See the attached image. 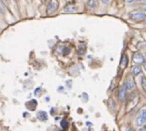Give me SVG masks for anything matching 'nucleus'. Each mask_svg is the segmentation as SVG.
I'll use <instances>...</instances> for the list:
<instances>
[{
  "mask_svg": "<svg viewBox=\"0 0 146 131\" xmlns=\"http://www.w3.org/2000/svg\"><path fill=\"white\" fill-rule=\"evenodd\" d=\"M145 122H146V109H143L139 112V114L136 119V123L137 126H142Z\"/></svg>",
  "mask_w": 146,
  "mask_h": 131,
  "instance_id": "f257e3e1",
  "label": "nucleus"
},
{
  "mask_svg": "<svg viewBox=\"0 0 146 131\" xmlns=\"http://www.w3.org/2000/svg\"><path fill=\"white\" fill-rule=\"evenodd\" d=\"M131 18L135 20V21H142L143 19H145L146 15L143 12H140V11H136V12H132L130 15Z\"/></svg>",
  "mask_w": 146,
  "mask_h": 131,
  "instance_id": "f03ea898",
  "label": "nucleus"
},
{
  "mask_svg": "<svg viewBox=\"0 0 146 131\" xmlns=\"http://www.w3.org/2000/svg\"><path fill=\"white\" fill-rule=\"evenodd\" d=\"M133 62L136 63H138V64H141V63H145V58L144 57L139 53V52H136L133 54Z\"/></svg>",
  "mask_w": 146,
  "mask_h": 131,
  "instance_id": "7ed1b4c3",
  "label": "nucleus"
},
{
  "mask_svg": "<svg viewBox=\"0 0 146 131\" xmlns=\"http://www.w3.org/2000/svg\"><path fill=\"white\" fill-rule=\"evenodd\" d=\"M126 89L125 88V86H123L120 89H119V99L120 101H124L125 97H126Z\"/></svg>",
  "mask_w": 146,
  "mask_h": 131,
  "instance_id": "20e7f679",
  "label": "nucleus"
},
{
  "mask_svg": "<svg viewBox=\"0 0 146 131\" xmlns=\"http://www.w3.org/2000/svg\"><path fill=\"white\" fill-rule=\"evenodd\" d=\"M124 86H125V88L126 90L131 91V90H133L134 88H135V83H134L133 80H128V81L125 83Z\"/></svg>",
  "mask_w": 146,
  "mask_h": 131,
  "instance_id": "39448f33",
  "label": "nucleus"
},
{
  "mask_svg": "<svg viewBox=\"0 0 146 131\" xmlns=\"http://www.w3.org/2000/svg\"><path fill=\"white\" fill-rule=\"evenodd\" d=\"M58 9V3L57 2H52L49 6H48V9H47V12L48 13H53L57 11Z\"/></svg>",
  "mask_w": 146,
  "mask_h": 131,
  "instance_id": "423d86ee",
  "label": "nucleus"
},
{
  "mask_svg": "<svg viewBox=\"0 0 146 131\" xmlns=\"http://www.w3.org/2000/svg\"><path fill=\"white\" fill-rule=\"evenodd\" d=\"M37 118L41 121V122H45L47 120L48 118V116H47V113L46 111H40L38 114H37Z\"/></svg>",
  "mask_w": 146,
  "mask_h": 131,
  "instance_id": "0eeeda50",
  "label": "nucleus"
},
{
  "mask_svg": "<svg viewBox=\"0 0 146 131\" xmlns=\"http://www.w3.org/2000/svg\"><path fill=\"white\" fill-rule=\"evenodd\" d=\"M64 12H70V13H74L78 11V7L75 5H68L66 6L64 10Z\"/></svg>",
  "mask_w": 146,
  "mask_h": 131,
  "instance_id": "6e6552de",
  "label": "nucleus"
},
{
  "mask_svg": "<svg viewBox=\"0 0 146 131\" xmlns=\"http://www.w3.org/2000/svg\"><path fill=\"white\" fill-rule=\"evenodd\" d=\"M97 0H89V2H88V5L90 8L91 9H94L97 6Z\"/></svg>",
  "mask_w": 146,
  "mask_h": 131,
  "instance_id": "1a4fd4ad",
  "label": "nucleus"
},
{
  "mask_svg": "<svg viewBox=\"0 0 146 131\" xmlns=\"http://www.w3.org/2000/svg\"><path fill=\"white\" fill-rule=\"evenodd\" d=\"M141 71V68L139 66H134L131 70V74L134 76H137V74H139Z\"/></svg>",
  "mask_w": 146,
  "mask_h": 131,
  "instance_id": "9d476101",
  "label": "nucleus"
},
{
  "mask_svg": "<svg viewBox=\"0 0 146 131\" xmlns=\"http://www.w3.org/2000/svg\"><path fill=\"white\" fill-rule=\"evenodd\" d=\"M141 85H142V88H143V91L146 93V77L145 76L141 77Z\"/></svg>",
  "mask_w": 146,
  "mask_h": 131,
  "instance_id": "9b49d317",
  "label": "nucleus"
},
{
  "mask_svg": "<svg viewBox=\"0 0 146 131\" xmlns=\"http://www.w3.org/2000/svg\"><path fill=\"white\" fill-rule=\"evenodd\" d=\"M5 4L3 3L2 0H0V13L5 14Z\"/></svg>",
  "mask_w": 146,
  "mask_h": 131,
  "instance_id": "f8f14e48",
  "label": "nucleus"
},
{
  "mask_svg": "<svg viewBox=\"0 0 146 131\" xmlns=\"http://www.w3.org/2000/svg\"><path fill=\"white\" fill-rule=\"evenodd\" d=\"M128 63V60H127V57L126 56H124L123 58H122V61H121V64L123 65V67L125 68L126 66V64Z\"/></svg>",
  "mask_w": 146,
  "mask_h": 131,
  "instance_id": "ddd939ff",
  "label": "nucleus"
},
{
  "mask_svg": "<svg viewBox=\"0 0 146 131\" xmlns=\"http://www.w3.org/2000/svg\"><path fill=\"white\" fill-rule=\"evenodd\" d=\"M61 126L63 127V128H67V127H68V122H67L65 120H63V121L61 122Z\"/></svg>",
  "mask_w": 146,
  "mask_h": 131,
  "instance_id": "4468645a",
  "label": "nucleus"
},
{
  "mask_svg": "<svg viewBox=\"0 0 146 131\" xmlns=\"http://www.w3.org/2000/svg\"><path fill=\"white\" fill-rule=\"evenodd\" d=\"M125 1H126V3H128V4H131V3H134V2L137 1V0H125Z\"/></svg>",
  "mask_w": 146,
  "mask_h": 131,
  "instance_id": "2eb2a0df",
  "label": "nucleus"
},
{
  "mask_svg": "<svg viewBox=\"0 0 146 131\" xmlns=\"http://www.w3.org/2000/svg\"><path fill=\"white\" fill-rule=\"evenodd\" d=\"M125 131H134V129L131 128H127L125 129Z\"/></svg>",
  "mask_w": 146,
  "mask_h": 131,
  "instance_id": "dca6fc26",
  "label": "nucleus"
},
{
  "mask_svg": "<svg viewBox=\"0 0 146 131\" xmlns=\"http://www.w3.org/2000/svg\"><path fill=\"white\" fill-rule=\"evenodd\" d=\"M102 1L104 3V4H108L109 2V0H102Z\"/></svg>",
  "mask_w": 146,
  "mask_h": 131,
  "instance_id": "f3484780",
  "label": "nucleus"
},
{
  "mask_svg": "<svg viewBox=\"0 0 146 131\" xmlns=\"http://www.w3.org/2000/svg\"><path fill=\"white\" fill-rule=\"evenodd\" d=\"M138 131H146V129H145L144 128H140L138 129Z\"/></svg>",
  "mask_w": 146,
  "mask_h": 131,
  "instance_id": "a211bd4d",
  "label": "nucleus"
},
{
  "mask_svg": "<svg viewBox=\"0 0 146 131\" xmlns=\"http://www.w3.org/2000/svg\"><path fill=\"white\" fill-rule=\"evenodd\" d=\"M143 8H145V9H146V3H145V4H144V5H143Z\"/></svg>",
  "mask_w": 146,
  "mask_h": 131,
  "instance_id": "6ab92c4d",
  "label": "nucleus"
},
{
  "mask_svg": "<svg viewBox=\"0 0 146 131\" xmlns=\"http://www.w3.org/2000/svg\"><path fill=\"white\" fill-rule=\"evenodd\" d=\"M144 70H145V71H146V63H145V64H144Z\"/></svg>",
  "mask_w": 146,
  "mask_h": 131,
  "instance_id": "aec40b11",
  "label": "nucleus"
},
{
  "mask_svg": "<svg viewBox=\"0 0 146 131\" xmlns=\"http://www.w3.org/2000/svg\"><path fill=\"white\" fill-rule=\"evenodd\" d=\"M45 1H46V2H49V1H50V0H45Z\"/></svg>",
  "mask_w": 146,
  "mask_h": 131,
  "instance_id": "412c9836",
  "label": "nucleus"
},
{
  "mask_svg": "<svg viewBox=\"0 0 146 131\" xmlns=\"http://www.w3.org/2000/svg\"><path fill=\"white\" fill-rule=\"evenodd\" d=\"M2 1H3V3H4V2H5V0H2Z\"/></svg>",
  "mask_w": 146,
  "mask_h": 131,
  "instance_id": "4be33fe9",
  "label": "nucleus"
},
{
  "mask_svg": "<svg viewBox=\"0 0 146 131\" xmlns=\"http://www.w3.org/2000/svg\"><path fill=\"white\" fill-rule=\"evenodd\" d=\"M141 1H146V0H141Z\"/></svg>",
  "mask_w": 146,
  "mask_h": 131,
  "instance_id": "5701e85b",
  "label": "nucleus"
}]
</instances>
